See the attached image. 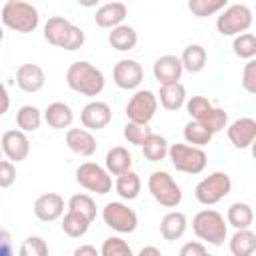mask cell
<instances>
[{"mask_svg":"<svg viewBox=\"0 0 256 256\" xmlns=\"http://www.w3.org/2000/svg\"><path fill=\"white\" fill-rule=\"evenodd\" d=\"M66 84L70 90L82 94V96H98L104 90V74L100 68L86 60L72 62L66 70Z\"/></svg>","mask_w":256,"mask_h":256,"instance_id":"1","label":"cell"},{"mask_svg":"<svg viewBox=\"0 0 256 256\" xmlns=\"http://www.w3.org/2000/svg\"><path fill=\"white\" fill-rule=\"evenodd\" d=\"M44 38L48 44L64 50H78L82 48L86 36L80 26H74L64 16H52L44 24Z\"/></svg>","mask_w":256,"mask_h":256,"instance_id":"2","label":"cell"},{"mask_svg":"<svg viewBox=\"0 0 256 256\" xmlns=\"http://www.w3.org/2000/svg\"><path fill=\"white\" fill-rule=\"evenodd\" d=\"M0 18L6 28L20 32V34L34 32L40 24V14L36 6L24 0H8L0 10Z\"/></svg>","mask_w":256,"mask_h":256,"instance_id":"3","label":"cell"},{"mask_svg":"<svg viewBox=\"0 0 256 256\" xmlns=\"http://www.w3.org/2000/svg\"><path fill=\"white\" fill-rule=\"evenodd\" d=\"M192 230L194 234L212 244V246H222L226 236H228V228H226V220L224 216L214 210V208H206V210H200L194 218H192Z\"/></svg>","mask_w":256,"mask_h":256,"instance_id":"4","label":"cell"},{"mask_svg":"<svg viewBox=\"0 0 256 256\" xmlns=\"http://www.w3.org/2000/svg\"><path fill=\"white\" fill-rule=\"evenodd\" d=\"M168 158H170L172 166L178 172H184V174H200L206 168V162H208V156L202 148L188 146V144H182V142H176V144L168 146Z\"/></svg>","mask_w":256,"mask_h":256,"instance_id":"5","label":"cell"},{"mask_svg":"<svg viewBox=\"0 0 256 256\" xmlns=\"http://www.w3.org/2000/svg\"><path fill=\"white\" fill-rule=\"evenodd\" d=\"M252 26V10L246 4H228L216 18V30L222 36H238Z\"/></svg>","mask_w":256,"mask_h":256,"instance_id":"6","label":"cell"},{"mask_svg":"<svg viewBox=\"0 0 256 256\" xmlns=\"http://www.w3.org/2000/svg\"><path fill=\"white\" fill-rule=\"evenodd\" d=\"M230 190H232L230 176L226 172H212L196 184L194 196L200 204L212 206V204H218L220 200H224L230 194Z\"/></svg>","mask_w":256,"mask_h":256,"instance_id":"7","label":"cell"},{"mask_svg":"<svg viewBox=\"0 0 256 256\" xmlns=\"http://www.w3.org/2000/svg\"><path fill=\"white\" fill-rule=\"evenodd\" d=\"M148 190L152 198L164 208H176L182 202V190L168 172L156 170L148 176Z\"/></svg>","mask_w":256,"mask_h":256,"instance_id":"8","label":"cell"},{"mask_svg":"<svg viewBox=\"0 0 256 256\" xmlns=\"http://www.w3.org/2000/svg\"><path fill=\"white\" fill-rule=\"evenodd\" d=\"M76 182L94 194H108L112 190V178L96 162H84L76 168Z\"/></svg>","mask_w":256,"mask_h":256,"instance_id":"9","label":"cell"},{"mask_svg":"<svg viewBox=\"0 0 256 256\" xmlns=\"http://www.w3.org/2000/svg\"><path fill=\"white\" fill-rule=\"evenodd\" d=\"M102 220L108 228L120 232V234H130L138 226V216L128 204L124 202H108L102 208Z\"/></svg>","mask_w":256,"mask_h":256,"instance_id":"10","label":"cell"},{"mask_svg":"<svg viewBox=\"0 0 256 256\" xmlns=\"http://www.w3.org/2000/svg\"><path fill=\"white\" fill-rule=\"evenodd\" d=\"M158 108V98L152 90H138L132 94V98L126 104V116L128 122L134 124H148Z\"/></svg>","mask_w":256,"mask_h":256,"instance_id":"11","label":"cell"},{"mask_svg":"<svg viewBox=\"0 0 256 256\" xmlns=\"http://www.w3.org/2000/svg\"><path fill=\"white\" fill-rule=\"evenodd\" d=\"M112 78H114V84L118 88L134 90L144 80V68H142V64H138L132 58H122L116 62V66L112 70Z\"/></svg>","mask_w":256,"mask_h":256,"instance_id":"12","label":"cell"},{"mask_svg":"<svg viewBox=\"0 0 256 256\" xmlns=\"http://www.w3.org/2000/svg\"><path fill=\"white\" fill-rule=\"evenodd\" d=\"M0 148H2V154L12 164L14 162H22V160H26V156L30 152V140L22 130H6L2 134Z\"/></svg>","mask_w":256,"mask_h":256,"instance_id":"13","label":"cell"},{"mask_svg":"<svg viewBox=\"0 0 256 256\" xmlns=\"http://www.w3.org/2000/svg\"><path fill=\"white\" fill-rule=\"evenodd\" d=\"M110 120H112V110L102 100L88 102L82 108V112H80V122H82L84 128H88V132L90 130H102V128H106L110 124Z\"/></svg>","mask_w":256,"mask_h":256,"instance_id":"14","label":"cell"},{"mask_svg":"<svg viewBox=\"0 0 256 256\" xmlns=\"http://www.w3.org/2000/svg\"><path fill=\"white\" fill-rule=\"evenodd\" d=\"M256 138V120L250 116H242L236 118L230 126H228V140L232 142L234 148L244 150L250 148L252 142Z\"/></svg>","mask_w":256,"mask_h":256,"instance_id":"15","label":"cell"},{"mask_svg":"<svg viewBox=\"0 0 256 256\" xmlns=\"http://www.w3.org/2000/svg\"><path fill=\"white\" fill-rule=\"evenodd\" d=\"M64 214V198L56 192H46L34 200V216L40 222H54Z\"/></svg>","mask_w":256,"mask_h":256,"instance_id":"16","label":"cell"},{"mask_svg":"<svg viewBox=\"0 0 256 256\" xmlns=\"http://www.w3.org/2000/svg\"><path fill=\"white\" fill-rule=\"evenodd\" d=\"M152 72H154V78L160 82V86H164V84L180 82V76H182L184 68H182L178 56H174V54H164V56L156 58Z\"/></svg>","mask_w":256,"mask_h":256,"instance_id":"17","label":"cell"},{"mask_svg":"<svg viewBox=\"0 0 256 256\" xmlns=\"http://www.w3.org/2000/svg\"><path fill=\"white\" fill-rule=\"evenodd\" d=\"M44 82H46V74L38 64H22L16 70V84L22 92L34 94V92L42 90Z\"/></svg>","mask_w":256,"mask_h":256,"instance_id":"18","label":"cell"},{"mask_svg":"<svg viewBox=\"0 0 256 256\" xmlns=\"http://www.w3.org/2000/svg\"><path fill=\"white\" fill-rule=\"evenodd\" d=\"M128 14V8L124 2H106L102 4L96 14H94V22L100 26V28H116L120 24H124V18Z\"/></svg>","mask_w":256,"mask_h":256,"instance_id":"19","label":"cell"},{"mask_svg":"<svg viewBox=\"0 0 256 256\" xmlns=\"http://www.w3.org/2000/svg\"><path fill=\"white\" fill-rule=\"evenodd\" d=\"M66 146L78 156H92L96 152V138L84 128H68Z\"/></svg>","mask_w":256,"mask_h":256,"instance_id":"20","label":"cell"},{"mask_svg":"<svg viewBox=\"0 0 256 256\" xmlns=\"http://www.w3.org/2000/svg\"><path fill=\"white\" fill-rule=\"evenodd\" d=\"M44 120L50 128L54 130H64V128H70L72 120H74V112L68 104L64 102H52L48 104V108L44 110Z\"/></svg>","mask_w":256,"mask_h":256,"instance_id":"21","label":"cell"},{"mask_svg":"<svg viewBox=\"0 0 256 256\" xmlns=\"http://www.w3.org/2000/svg\"><path fill=\"white\" fill-rule=\"evenodd\" d=\"M186 226H188L186 216L182 212H178V210H172L160 220V234H162L164 240L174 242V240H180L184 236Z\"/></svg>","mask_w":256,"mask_h":256,"instance_id":"22","label":"cell"},{"mask_svg":"<svg viewBox=\"0 0 256 256\" xmlns=\"http://www.w3.org/2000/svg\"><path fill=\"white\" fill-rule=\"evenodd\" d=\"M104 168H106L108 174L120 176V174H124V172H128L132 168V154L124 146H114V148H110L106 152Z\"/></svg>","mask_w":256,"mask_h":256,"instance_id":"23","label":"cell"},{"mask_svg":"<svg viewBox=\"0 0 256 256\" xmlns=\"http://www.w3.org/2000/svg\"><path fill=\"white\" fill-rule=\"evenodd\" d=\"M162 104V108L174 112V110H180L184 104H186V88L184 84L180 82H174V84H164L160 86V92L156 96Z\"/></svg>","mask_w":256,"mask_h":256,"instance_id":"24","label":"cell"},{"mask_svg":"<svg viewBox=\"0 0 256 256\" xmlns=\"http://www.w3.org/2000/svg\"><path fill=\"white\" fill-rule=\"evenodd\" d=\"M108 42H110V46H112L114 50H118V52H128V50H132V48L136 46L138 34H136V30H134L132 26L120 24V26H116V28L110 30Z\"/></svg>","mask_w":256,"mask_h":256,"instance_id":"25","label":"cell"},{"mask_svg":"<svg viewBox=\"0 0 256 256\" xmlns=\"http://www.w3.org/2000/svg\"><path fill=\"white\" fill-rule=\"evenodd\" d=\"M232 256H254L256 252V234L246 228V230H236L228 242Z\"/></svg>","mask_w":256,"mask_h":256,"instance_id":"26","label":"cell"},{"mask_svg":"<svg viewBox=\"0 0 256 256\" xmlns=\"http://www.w3.org/2000/svg\"><path fill=\"white\" fill-rule=\"evenodd\" d=\"M226 222L236 230H246L254 222V212L248 202H234L226 212Z\"/></svg>","mask_w":256,"mask_h":256,"instance_id":"27","label":"cell"},{"mask_svg":"<svg viewBox=\"0 0 256 256\" xmlns=\"http://www.w3.org/2000/svg\"><path fill=\"white\" fill-rule=\"evenodd\" d=\"M206 50L200 46V44H188L184 50H182V56H180V64L184 70L196 74L200 70H204L206 66Z\"/></svg>","mask_w":256,"mask_h":256,"instance_id":"28","label":"cell"},{"mask_svg":"<svg viewBox=\"0 0 256 256\" xmlns=\"http://www.w3.org/2000/svg\"><path fill=\"white\" fill-rule=\"evenodd\" d=\"M16 124H18V130H22L24 134L36 132L42 124V112L32 104H24L16 112Z\"/></svg>","mask_w":256,"mask_h":256,"instance_id":"29","label":"cell"},{"mask_svg":"<svg viewBox=\"0 0 256 256\" xmlns=\"http://www.w3.org/2000/svg\"><path fill=\"white\" fill-rule=\"evenodd\" d=\"M114 188H116V192H118L120 198H124V200H134V198H138V194H140L142 182H140V178H138L136 172L128 170V172H124V174H120V176L116 178Z\"/></svg>","mask_w":256,"mask_h":256,"instance_id":"30","label":"cell"},{"mask_svg":"<svg viewBox=\"0 0 256 256\" xmlns=\"http://www.w3.org/2000/svg\"><path fill=\"white\" fill-rule=\"evenodd\" d=\"M168 140L164 138V136H160V134H150L146 140H144V144L140 146L142 148V152H144V156L150 160V162H160V160H164L166 156H168Z\"/></svg>","mask_w":256,"mask_h":256,"instance_id":"31","label":"cell"},{"mask_svg":"<svg viewBox=\"0 0 256 256\" xmlns=\"http://www.w3.org/2000/svg\"><path fill=\"white\" fill-rule=\"evenodd\" d=\"M212 132L204 126V124H200V122H196V120H190L186 126H184V144H188V146H196V148H202V146H206V144H210V140H212Z\"/></svg>","mask_w":256,"mask_h":256,"instance_id":"32","label":"cell"},{"mask_svg":"<svg viewBox=\"0 0 256 256\" xmlns=\"http://www.w3.org/2000/svg\"><path fill=\"white\" fill-rule=\"evenodd\" d=\"M68 210L76 212L80 216H84L88 222H92L96 218V202L92 200V196L88 194H74L68 200Z\"/></svg>","mask_w":256,"mask_h":256,"instance_id":"33","label":"cell"},{"mask_svg":"<svg viewBox=\"0 0 256 256\" xmlns=\"http://www.w3.org/2000/svg\"><path fill=\"white\" fill-rule=\"evenodd\" d=\"M232 52L242 60H254V56H256V36L252 32H244V34L234 36Z\"/></svg>","mask_w":256,"mask_h":256,"instance_id":"34","label":"cell"},{"mask_svg":"<svg viewBox=\"0 0 256 256\" xmlns=\"http://www.w3.org/2000/svg\"><path fill=\"white\" fill-rule=\"evenodd\" d=\"M88 228H90V222L84 218V216H80V214H76V212H66L64 214V218H62V230H64V234H68L70 238H80V236H84L86 232H88Z\"/></svg>","mask_w":256,"mask_h":256,"instance_id":"35","label":"cell"},{"mask_svg":"<svg viewBox=\"0 0 256 256\" xmlns=\"http://www.w3.org/2000/svg\"><path fill=\"white\" fill-rule=\"evenodd\" d=\"M186 110H188V114H190L192 120H196V122L202 124L212 114L214 104L208 98H204V96H192V98L186 100Z\"/></svg>","mask_w":256,"mask_h":256,"instance_id":"36","label":"cell"},{"mask_svg":"<svg viewBox=\"0 0 256 256\" xmlns=\"http://www.w3.org/2000/svg\"><path fill=\"white\" fill-rule=\"evenodd\" d=\"M226 6H228L226 0H190L188 2V10L198 18H206L216 12H222Z\"/></svg>","mask_w":256,"mask_h":256,"instance_id":"37","label":"cell"},{"mask_svg":"<svg viewBox=\"0 0 256 256\" xmlns=\"http://www.w3.org/2000/svg\"><path fill=\"white\" fill-rule=\"evenodd\" d=\"M100 256H134V252L126 240H122L118 236H110L102 242Z\"/></svg>","mask_w":256,"mask_h":256,"instance_id":"38","label":"cell"},{"mask_svg":"<svg viewBox=\"0 0 256 256\" xmlns=\"http://www.w3.org/2000/svg\"><path fill=\"white\" fill-rule=\"evenodd\" d=\"M18 256H48V244L40 236H28L20 244Z\"/></svg>","mask_w":256,"mask_h":256,"instance_id":"39","label":"cell"},{"mask_svg":"<svg viewBox=\"0 0 256 256\" xmlns=\"http://www.w3.org/2000/svg\"><path fill=\"white\" fill-rule=\"evenodd\" d=\"M122 134H124V138H126L130 144H134V146H142V144H144V140L152 134V130L148 128V124H134V122H126V126H124V130H122Z\"/></svg>","mask_w":256,"mask_h":256,"instance_id":"40","label":"cell"},{"mask_svg":"<svg viewBox=\"0 0 256 256\" xmlns=\"http://www.w3.org/2000/svg\"><path fill=\"white\" fill-rule=\"evenodd\" d=\"M212 134H216V132H222L226 126H228V112L224 110V108H216L214 106V110H212V114L202 122Z\"/></svg>","mask_w":256,"mask_h":256,"instance_id":"41","label":"cell"},{"mask_svg":"<svg viewBox=\"0 0 256 256\" xmlns=\"http://www.w3.org/2000/svg\"><path fill=\"white\" fill-rule=\"evenodd\" d=\"M242 88L248 94H256V60H248L242 72Z\"/></svg>","mask_w":256,"mask_h":256,"instance_id":"42","label":"cell"},{"mask_svg":"<svg viewBox=\"0 0 256 256\" xmlns=\"http://www.w3.org/2000/svg\"><path fill=\"white\" fill-rule=\"evenodd\" d=\"M16 182V168L10 160H0V188H10Z\"/></svg>","mask_w":256,"mask_h":256,"instance_id":"43","label":"cell"},{"mask_svg":"<svg viewBox=\"0 0 256 256\" xmlns=\"http://www.w3.org/2000/svg\"><path fill=\"white\" fill-rule=\"evenodd\" d=\"M208 250L202 242H186L182 248H180V254L178 256H206Z\"/></svg>","mask_w":256,"mask_h":256,"instance_id":"44","label":"cell"},{"mask_svg":"<svg viewBox=\"0 0 256 256\" xmlns=\"http://www.w3.org/2000/svg\"><path fill=\"white\" fill-rule=\"evenodd\" d=\"M0 256H14L10 232L6 228H2V226H0Z\"/></svg>","mask_w":256,"mask_h":256,"instance_id":"45","label":"cell"},{"mask_svg":"<svg viewBox=\"0 0 256 256\" xmlns=\"http://www.w3.org/2000/svg\"><path fill=\"white\" fill-rule=\"evenodd\" d=\"M72 256H100V250H96V246H92V244H80L72 252Z\"/></svg>","mask_w":256,"mask_h":256,"instance_id":"46","label":"cell"},{"mask_svg":"<svg viewBox=\"0 0 256 256\" xmlns=\"http://www.w3.org/2000/svg\"><path fill=\"white\" fill-rule=\"evenodd\" d=\"M10 108V96H8V90L6 86L0 82V116H4Z\"/></svg>","mask_w":256,"mask_h":256,"instance_id":"47","label":"cell"},{"mask_svg":"<svg viewBox=\"0 0 256 256\" xmlns=\"http://www.w3.org/2000/svg\"><path fill=\"white\" fill-rule=\"evenodd\" d=\"M138 256H162V252H160L156 246H144V248L138 252Z\"/></svg>","mask_w":256,"mask_h":256,"instance_id":"48","label":"cell"},{"mask_svg":"<svg viewBox=\"0 0 256 256\" xmlns=\"http://www.w3.org/2000/svg\"><path fill=\"white\" fill-rule=\"evenodd\" d=\"M2 38H4V30H2V26H0V42H2Z\"/></svg>","mask_w":256,"mask_h":256,"instance_id":"49","label":"cell"},{"mask_svg":"<svg viewBox=\"0 0 256 256\" xmlns=\"http://www.w3.org/2000/svg\"><path fill=\"white\" fill-rule=\"evenodd\" d=\"M0 160H2V148H0Z\"/></svg>","mask_w":256,"mask_h":256,"instance_id":"50","label":"cell"},{"mask_svg":"<svg viewBox=\"0 0 256 256\" xmlns=\"http://www.w3.org/2000/svg\"><path fill=\"white\" fill-rule=\"evenodd\" d=\"M206 256H214V254H206Z\"/></svg>","mask_w":256,"mask_h":256,"instance_id":"51","label":"cell"}]
</instances>
